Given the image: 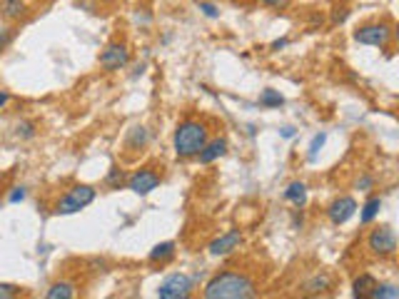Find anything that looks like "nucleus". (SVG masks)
I'll list each match as a JSON object with an SVG mask.
<instances>
[{
	"instance_id": "nucleus-3",
	"label": "nucleus",
	"mask_w": 399,
	"mask_h": 299,
	"mask_svg": "<svg viewBox=\"0 0 399 299\" xmlns=\"http://www.w3.org/2000/svg\"><path fill=\"white\" fill-rule=\"evenodd\" d=\"M95 200V190L90 185H75L70 187L68 195L63 200H57L55 215H75V212L85 210L90 202Z\"/></svg>"
},
{
	"instance_id": "nucleus-24",
	"label": "nucleus",
	"mask_w": 399,
	"mask_h": 299,
	"mask_svg": "<svg viewBox=\"0 0 399 299\" xmlns=\"http://www.w3.org/2000/svg\"><path fill=\"white\" fill-rule=\"evenodd\" d=\"M200 10H203V15L210 20L220 18V10H217V6H212V3H200Z\"/></svg>"
},
{
	"instance_id": "nucleus-8",
	"label": "nucleus",
	"mask_w": 399,
	"mask_h": 299,
	"mask_svg": "<svg viewBox=\"0 0 399 299\" xmlns=\"http://www.w3.org/2000/svg\"><path fill=\"white\" fill-rule=\"evenodd\" d=\"M160 185V175L152 167H142V170L133 172L127 177V187L135 192V195H150L152 190H158Z\"/></svg>"
},
{
	"instance_id": "nucleus-23",
	"label": "nucleus",
	"mask_w": 399,
	"mask_h": 299,
	"mask_svg": "<svg viewBox=\"0 0 399 299\" xmlns=\"http://www.w3.org/2000/svg\"><path fill=\"white\" fill-rule=\"evenodd\" d=\"M10 40H13V30L8 26H0V50H6L8 45H10Z\"/></svg>"
},
{
	"instance_id": "nucleus-19",
	"label": "nucleus",
	"mask_w": 399,
	"mask_h": 299,
	"mask_svg": "<svg viewBox=\"0 0 399 299\" xmlns=\"http://www.w3.org/2000/svg\"><path fill=\"white\" fill-rule=\"evenodd\" d=\"M367 299H399V289L394 284H374Z\"/></svg>"
},
{
	"instance_id": "nucleus-1",
	"label": "nucleus",
	"mask_w": 399,
	"mask_h": 299,
	"mask_svg": "<svg viewBox=\"0 0 399 299\" xmlns=\"http://www.w3.org/2000/svg\"><path fill=\"white\" fill-rule=\"evenodd\" d=\"M257 294V287L242 272H220L205 284V299H250Z\"/></svg>"
},
{
	"instance_id": "nucleus-17",
	"label": "nucleus",
	"mask_w": 399,
	"mask_h": 299,
	"mask_svg": "<svg viewBox=\"0 0 399 299\" xmlns=\"http://www.w3.org/2000/svg\"><path fill=\"white\" fill-rule=\"evenodd\" d=\"M380 210H382V200H380V197H369L367 202L362 204V212H360L362 224L374 222V217L380 215Z\"/></svg>"
},
{
	"instance_id": "nucleus-4",
	"label": "nucleus",
	"mask_w": 399,
	"mask_h": 299,
	"mask_svg": "<svg viewBox=\"0 0 399 299\" xmlns=\"http://www.w3.org/2000/svg\"><path fill=\"white\" fill-rule=\"evenodd\" d=\"M355 40L360 45H372V48H387L392 43V26L387 23H367L355 30Z\"/></svg>"
},
{
	"instance_id": "nucleus-26",
	"label": "nucleus",
	"mask_w": 399,
	"mask_h": 299,
	"mask_svg": "<svg viewBox=\"0 0 399 299\" xmlns=\"http://www.w3.org/2000/svg\"><path fill=\"white\" fill-rule=\"evenodd\" d=\"M23 200H26V187H13V192L8 195V202H13V204L23 202Z\"/></svg>"
},
{
	"instance_id": "nucleus-11",
	"label": "nucleus",
	"mask_w": 399,
	"mask_h": 299,
	"mask_svg": "<svg viewBox=\"0 0 399 299\" xmlns=\"http://www.w3.org/2000/svg\"><path fill=\"white\" fill-rule=\"evenodd\" d=\"M225 153H228V140H225V137H215V140L205 142L203 150H200L195 157L200 160L203 165H212V162H215V160H220Z\"/></svg>"
},
{
	"instance_id": "nucleus-10",
	"label": "nucleus",
	"mask_w": 399,
	"mask_h": 299,
	"mask_svg": "<svg viewBox=\"0 0 399 299\" xmlns=\"http://www.w3.org/2000/svg\"><path fill=\"white\" fill-rule=\"evenodd\" d=\"M242 242V235H240V229H228L225 235L215 237L212 242H210V255L212 257H222V255H230V252H234V249L240 247Z\"/></svg>"
},
{
	"instance_id": "nucleus-29",
	"label": "nucleus",
	"mask_w": 399,
	"mask_h": 299,
	"mask_svg": "<svg viewBox=\"0 0 399 299\" xmlns=\"http://www.w3.org/2000/svg\"><path fill=\"white\" fill-rule=\"evenodd\" d=\"M18 130H23V137H33V125H30V122H23V125H18Z\"/></svg>"
},
{
	"instance_id": "nucleus-15",
	"label": "nucleus",
	"mask_w": 399,
	"mask_h": 299,
	"mask_svg": "<svg viewBox=\"0 0 399 299\" xmlns=\"http://www.w3.org/2000/svg\"><path fill=\"white\" fill-rule=\"evenodd\" d=\"M374 284H377V280H374L372 274H360V277L355 280V284H352V294L360 299H367Z\"/></svg>"
},
{
	"instance_id": "nucleus-2",
	"label": "nucleus",
	"mask_w": 399,
	"mask_h": 299,
	"mask_svg": "<svg viewBox=\"0 0 399 299\" xmlns=\"http://www.w3.org/2000/svg\"><path fill=\"white\" fill-rule=\"evenodd\" d=\"M207 142V128L203 122L197 120H185L175 130V137H172V145H175V153L178 157H195L203 145Z\"/></svg>"
},
{
	"instance_id": "nucleus-18",
	"label": "nucleus",
	"mask_w": 399,
	"mask_h": 299,
	"mask_svg": "<svg viewBox=\"0 0 399 299\" xmlns=\"http://www.w3.org/2000/svg\"><path fill=\"white\" fill-rule=\"evenodd\" d=\"M175 257V242H160L150 249V262H167Z\"/></svg>"
},
{
	"instance_id": "nucleus-6",
	"label": "nucleus",
	"mask_w": 399,
	"mask_h": 299,
	"mask_svg": "<svg viewBox=\"0 0 399 299\" xmlns=\"http://www.w3.org/2000/svg\"><path fill=\"white\" fill-rule=\"evenodd\" d=\"M367 244L372 249V255L380 257H389L397 252V235L389 224H382V227L372 229V235L367 237Z\"/></svg>"
},
{
	"instance_id": "nucleus-34",
	"label": "nucleus",
	"mask_w": 399,
	"mask_h": 299,
	"mask_svg": "<svg viewBox=\"0 0 399 299\" xmlns=\"http://www.w3.org/2000/svg\"><path fill=\"white\" fill-rule=\"evenodd\" d=\"M98 3H115V0H98Z\"/></svg>"
},
{
	"instance_id": "nucleus-22",
	"label": "nucleus",
	"mask_w": 399,
	"mask_h": 299,
	"mask_svg": "<svg viewBox=\"0 0 399 299\" xmlns=\"http://www.w3.org/2000/svg\"><path fill=\"white\" fill-rule=\"evenodd\" d=\"M324 142H327V135H324V133L315 135V137H312V142H310V153H307V157L315 160L317 153H319V150L324 147Z\"/></svg>"
},
{
	"instance_id": "nucleus-30",
	"label": "nucleus",
	"mask_w": 399,
	"mask_h": 299,
	"mask_svg": "<svg viewBox=\"0 0 399 299\" xmlns=\"http://www.w3.org/2000/svg\"><path fill=\"white\" fill-rule=\"evenodd\" d=\"M262 6H270V8H279V6H285L287 0H260Z\"/></svg>"
},
{
	"instance_id": "nucleus-9",
	"label": "nucleus",
	"mask_w": 399,
	"mask_h": 299,
	"mask_svg": "<svg viewBox=\"0 0 399 299\" xmlns=\"http://www.w3.org/2000/svg\"><path fill=\"white\" fill-rule=\"evenodd\" d=\"M357 212V200L355 197H349V195H344V197H337L335 202L327 207V217H330V222L332 224H344L349 222L352 217H355Z\"/></svg>"
},
{
	"instance_id": "nucleus-33",
	"label": "nucleus",
	"mask_w": 399,
	"mask_h": 299,
	"mask_svg": "<svg viewBox=\"0 0 399 299\" xmlns=\"http://www.w3.org/2000/svg\"><path fill=\"white\" fill-rule=\"evenodd\" d=\"M8 100H10V97H8L6 93H0V108H3V105H8Z\"/></svg>"
},
{
	"instance_id": "nucleus-7",
	"label": "nucleus",
	"mask_w": 399,
	"mask_h": 299,
	"mask_svg": "<svg viewBox=\"0 0 399 299\" xmlns=\"http://www.w3.org/2000/svg\"><path fill=\"white\" fill-rule=\"evenodd\" d=\"M98 63H100L102 70L108 73L122 70L130 63V48L125 43H108L105 50L100 52V57H98Z\"/></svg>"
},
{
	"instance_id": "nucleus-12",
	"label": "nucleus",
	"mask_w": 399,
	"mask_h": 299,
	"mask_svg": "<svg viewBox=\"0 0 399 299\" xmlns=\"http://www.w3.org/2000/svg\"><path fill=\"white\" fill-rule=\"evenodd\" d=\"M28 0H0V15L6 20H10V23H15V20H23L28 15Z\"/></svg>"
},
{
	"instance_id": "nucleus-27",
	"label": "nucleus",
	"mask_w": 399,
	"mask_h": 299,
	"mask_svg": "<svg viewBox=\"0 0 399 299\" xmlns=\"http://www.w3.org/2000/svg\"><path fill=\"white\" fill-rule=\"evenodd\" d=\"M122 182V172L118 170V167H113V172H110V177H108V185L110 187H118Z\"/></svg>"
},
{
	"instance_id": "nucleus-20",
	"label": "nucleus",
	"mask_w": 399,
	"mask_h": 299,
	"mask_svg": "<svg viewBox=\"0 0 399 299\" xmlns=\"http://www.w3.org/2000/svg\"><path fill=\"white\" fill-rule=\"evenodd\" d=\"M304 289H307V294L324 292V289H330V277H327V274H317V277H312V280L304 284Z\"/></svg>"
},
{
	"instance_id": "nucleus-25",
	"label": "nucleus",
	"mask_w": 399,
	"mask_h": 299,
	"mask_svg": "<svg viewBox=\"0 0 399 299\" xmlns=\"http://www.w3.org/2000/svg\"><path fill=\"white\" fill-rule=\"evenodd\" d=\"M20 294V287L15 284H0V299H10V297H18Z\"/></svg>"
},
{
	"instance_id": "nucleus-16",
	"label": "nucleus",
	"mask_w": 399,
	"mask_h": 299,
	"mask_svg": "<svg viewBox=\"0 0 399 299\" xmlns=\"http://www.w3.org/2000/svg\"><path fill=\"white\" fill-rule=\"evenodd\" d=\"M147 128H142V125H138V128H133L130 130V135H127V140H125V145H127V150H142V147L147 145Z\"/></svg>"
},
{
	"instance_id": "nucleus-28",
	"label": "nucleus",
	"mask_w": 399,
	"mask_h": 299,
	"mask_svg": "<svg viewBox=\"0 0 399 299\" xmlns=\"http://www.w3.org/2000/svg\"><path fill=\"white\" fill-rule=\"evenodd\" d=\"M357 190H372V177H360V180H357Z\"/></svg>"
},
{
	"instance_id": "nucleus-21",
	"label": "nucleus",
	"mask_w": 399,
	"mask_h": 299,
	"mask_svg": "<svg viewBox=\"0 0 399 299\" xmlns=\"http://www.w3.org/2000/svg\"><path fill=\"white\" fill-rule=\"evenodd\" d=\"M282 102H285V97L279 95L277 90L267 88V90H262V93H260V105H265V108H279Z\"/></svg>"
},
{
	"instance_id": "nucleus-31",
	"label": "nucleus",
	"mask_w": 399,
	"mask_h": 299,
	"mask_svg": "<svg viewBox=\"0 0 399 299\" xmlns=\"http://www.w3.org/2000/svg\"><path fill=\"white\" fill-rule=\"evenodd\" d=\"M282 137H285V140L295 137V128H282Z\"/></svg>"
},
{
	"instance_id": "nucleus-14",
	"label": "nucleus",
	"mask_w": 399,
	"mask_h": 299,
	"mask_svg": "<svg viewBox=\"0 0 399 299\" xmlns=\"http://www.w3.org/2000/svg\"><path fill=\"white\" fill-rule=\"evenodd\" d=\"M48 299H73L75 297V284L73 282H55V284L45 292Z\"/></svg>"
},
{
	"instance_id": "nucleus-13",
	"label": "nucleus",
	"mask_w": 399,
	"mask_h": 299,
	"mask_svg": "<svg viewBox=\"0 0 399 299\" xmlns=\"http://www.w3.org/2000/svg\"><path fill=\"white\" fill-rule=\"evenodd\" d=\"M285 200L290 204H295V207H304L307 204V187H304V182H292L285 190Z\"/></svg>"
},
{
	"instance_id": "nucleus-5",
	"label": "nucleus",
	"mask_w": 399,
	"mask_h": 299,
	"mask_svg": "<svg viewBox=\"0 0 399 299\" xmlns=\"http://www.w3.org/2000/svg\"><path fill=\"white\" fill-rule=\"evenodd\" d=\"M160 299H187L192 294V280L187 274H170L165 282H160L158 287Z\"/></svg>"
},
{
	"instance_id": "nucleus-32",
	"label": "nucleus",
	"mask_w": 399,
	"mask_h": 299,
	"mask_svg": "<svg viewBox=\"0 0 399 299\" xmlns=\"http://www.w3.org/2000/svg\"><path fill=\"white\" fill-rule=\"evenodd\" d=\"M287 40H277V43H272V50H279V48H285Z\"/></svg>"
}]
</instances>
